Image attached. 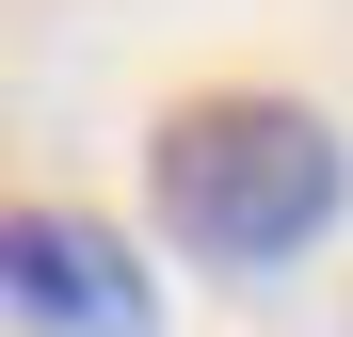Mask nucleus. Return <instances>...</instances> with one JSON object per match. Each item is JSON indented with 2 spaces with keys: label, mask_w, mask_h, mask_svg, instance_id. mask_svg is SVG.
<instances>
[{
  "label": "nucleus",
  "mask_w": 353,
  "mask_h": 337,
  "mask_svg": "<svg viewBox=\"0 0 353 337\" xmlns=\"http://www.w3.org/2000/svg\"><path fill=\"white\" fill-rule=\"evenodd\" d=\"M145 225L193 273H289L353 225V129L289 81H209L145 129Z\"/></svg>",
  "instance_id": "1"
},
{
  "label": "nucleus",
  "mask_w": 353,
  "mask_h": 337,
  "mask_svg": "<svg viewBox=\"0 0 353 337\" xmlns=\"http://www.w3.org/2000/svg\"><path fill=\"white\" fill-rule=\"evenodd\" d=\"M0 321H32V337H161V257L112 209L32 193V209H0Z\"/></svg>",
  "instance_id": "2"
}]
</instances>
